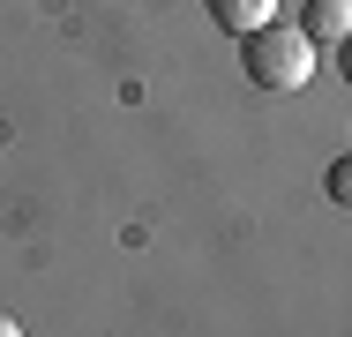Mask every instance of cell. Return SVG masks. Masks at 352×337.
Returning <instances> with one entry per match:
<instances>
[{"label":"cell","instance_id":"cell-2","mask_svg":"<svg viewBox=\"0 0 352 337\" xmlns=\"http://www.w3.org/2000/svg\"><path fill=\"white\" fill-rule=\"evenodd\" d=\"M300 30H307L315 53H322V45L338 53V45L352 38V0H307V8H300Z\"/></svg>","mask_w":352,"mask_h":337},{"label":"cell","instance_id":"cell-6","mask_svg":"<svg viewBox=\"0 0 352 337\" xmlns=\"http://www.w3.org/2000/svg\"><path fill=\"white\" fill-rule=\"evenodd\" d=\"M0 337H23V323H15V315H0Z\"/></svg>","mask_w":352,"mask_h":337},{"label":"cell","instance_id":"cell-4","mask_svg":"<svg viewBox=\"0 0 352 337\" xmlns=\"http://www.w3.org/2000/svg\"><path fill=\"white\" fill-rule=\"evenodd\" d=\"M322 188H330V202H338V210H352V150L330 165V180H322Z\"/></svg>","mask_w":352,"mask_h":337},{"label":"cell","instance_id":"cell-3","mask_svg":"<svg viewBox=\"0 0 352 337\" xmlns=\"http://www.w3.org/2000/svg\"><path fill=\"white\" fill-rule=\"evenodd\" d=\"M203 8H210L217 30H232V38H248V30L278 23V0H203Z\"/></svg>","mask_w":352,"mask_h":337},{"label":"cell","instance_id":"cell-5","mask_svg":"<svg viewBox=\"0 0 352 337\" xmlns=\"http://www.w3.org/2000/svg\"><path fill=\"white\" fill-rule=\"evenodd\" d=\"M338 67H345V83H352V38H345V45H338Z\"/></svg>","mask_w":352,"mask_h":337},{"label":"cell","instance_id":"cell-1","mask_svg":"<svg viewBox=\"0 0 352 337\" xmlns=\"http://www.w3.org/2000/svg\"><path fill=\"white\" fill-rule=\"evenodd\" d=\"M240 67H248L255 90H300V83L315 75V45H307V30H292V23H263V30L240 38Z\"/></svg>","mask_w":352,"mask_h":337}]
</instances>
